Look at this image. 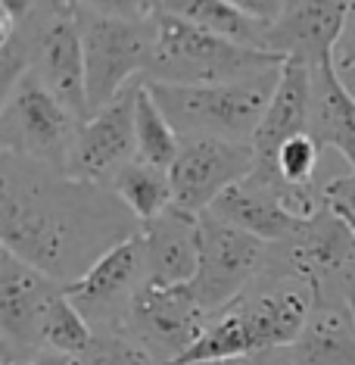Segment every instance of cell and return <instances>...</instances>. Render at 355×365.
I'll list each match as a JSON object with an SVG mask.
<instances>
[{"mask_svg":"<svg viewBox=\"0 0 355 365\" xmlns=\"http://www.w3.org/2000/svg\"><path fill=\"white\" fill-rule=\"evenodd\" d=\"M144 284L147 265L137 231L131 240L106 253L85 278L65 287V294L75 303V309L88 319L94 334H125L131 306H134Z\"/></svg>","mask_w":355,"mask_h":365,"instance_id":"obj_11","label":"cell"},{"mask_svg":"<svg viewBox=\"0 0 355 365\" xmlns=\"http://www.w3.org/2000/svg\"><path fill=\"white\" fill-rule=\"evenodd\" d=\"M228 4L255 16V19H262V22H275L280 10H284V0H228Z\"/></svg>","mask_w":355,"mask_h":365,"instance_id":"obj_29","label":"cell"},{"mask_svg":"<svg viewBox=\"0 0 355 365\" xmlns=\"http://www.w3.org/2000/svg\"><path fill=\"white\" fill-rule=\"evenodd\" d=\"M140 222L110 187L69 178L0 150V240L4 250L60 284H75Z\"/></svg>","mask_w":355,"mask_h":365,"instance_id":"obj_1","label":"cell"},{"mask_svg":"<svg viewBox=\"0 0 355 365\" xmlns=\"http://www.w3.org/2000/svg\"><path fill=\"white\" fill-rule=\"evenodd\" d=\"M268 365H355V309L315 303L309 325L284 350L265 353Z\"/></svg>","mask_w":355,"mask_h":365,"instance_id":"obj_18","label":"cell"},{"mask_svg":"<svg viewBox=\"0 0 355 365\" xmlns=\"http://www.w3.org/2000/svg\"><path fill=\"white\" fill-rule=\"evenodd\" d=\"M280 69L262 72V76L243 81H225V85H165V81L147 78L144 81L181 138L206 135L253 144L255 131L268 113L271 97L280 85Z\"/></svg>","mask_w":355,"mask_h":365,"instance_id":"obj_3","label":"cell"},{"mask_svg":"<svg viewBox=\"0 0 355 365\" xmlns=\"http://www.w3.org/2000/svg\"><path fill=\"white\" fill-rule=\"evenodd\" d=\"M28 365H159L128 334H94L81 353H41Z\"/></svg>","mask_w":355,"mask_h":365,"instance_id":"obj_23","label":"cell"},{"mask_svg":"<svg viewBox=\"0 0 355 365\" xmlns=\"http://www.w3.org/2000/svg\"><path fill=\"white\" fill-rule=\"evenodd\" d=\"M321 150H324V147H321L312 135H300V138L287 140L277 153V178L287 181V185H293V187L315 185Z\"/></svg>","mask_w":355,"mask_h":365,"instance_id":"obj_25","label":"cell"},{"mask_svg":"<svg viewBox=\"0 0 355 365\" xmlns=\"http://www.w3.org/2000/svg\"><path fill=\"white\" fill-rule=\"evenodd\" d=\"M209 319L212 315L200 306L191 284H144L131 306L125 334L159 365H181L203 337Z\"/></svg>","mask_w":355,"mask_h":365,"instance_id":"obj_10","label":"cell"},{"mask_svg":"<svg viewBox=\"0 0 355 365\" xmlns=\"http://www.w3.org/2000/svg\"><path fill=\"white\" fill-rule=\"evenodd\" d=\"M346 13L349 0H284V10L268 26V51L305 66L334 60Z\"/></svg>","mask_w":355,"mask_h":365,"instance_id":"obj_16","label":"cell"},{"mask_svg":"<svg viewBox=\"0 0 355 365\" xmlns=\"http://www.w3.org/2000/svg\"><path fill=\"white\" fill-rule=\"evenodd\" d=\"M31 76L44 85L63 106H69L81 122L90 119L85 44L75 0H47L41 4V41Z\"/></svg>","mask_w":355,"mask_h":365,"instance_id":"obj_13","label":"cell"},{"mask_svg":"<svg viewBox=\"0 0 355 365\" xmlns=\"http://www.w3.org/2000/svg\"><path fill=\"white\" fill-rule=\"evenodd\" d=\"M253 172V144L225 138L187 135L181 138L175 165L169 169L175 206L194 215L212 210L228 187L240 185Z\"/></svg>","mask_w":355,"mask_h":365,"instance_id":"obj_12","label":"cell"},{"mask_svg":"<svg viewBox=\"0 0 355 365\" xmlns=\"http://www.w3.org/2000/svg\"><path fill=\"white\" fill-rule=\"evenodd\" d=\"M156 6H162V0H156Z\"/></svg>","mask_w":355,"mask_h":365,"instance_id":"obj_31","label":"cell"},{"mask_svg":"<svg viewBox=\"0 0 355 365\" xmlns=\"http://www.w3.org/2000/svg\"><path fill=\"white\" fill-rule=\"evenodd\" d=\"M90 115L112 103L128 85L147 76L156 51V19L122 22L85 13L78 6Z\"/></svg>","mask_w":355,"mask_h":365,"instance_id":"obj_7","label":"cell"},{"mask_svg":"<svg viewBox=\"0 0 355 365\" xmlns=\"http://www.w3.org/2000/svg\"><path fill=\"white\" fill-rule=\"evenodd\" d=\"M81 125L85 122L69 106L56 101L38 81V76L28 72L10 94H4L0 150L16 153L22 160H31L65 175Z\"/></svg>","mask_w":355,"mask_h":365,"instance_id":"obj_6","label":"cell"},{"mask_svg":"<svg viewBox=\"0 0 355 365\" xmlns=\"http://www.w3.org/2000/svg\"><path fill=\"white\" fill-rule=\"evenodd\" d=\"M4 4H13V6H35V4H47V0H4Z\"/></svg>","mask_w":355,"mask_h":365,"instance_id":"obj_30","label":"cell"},{"mask_svg":"<svg viewBox=\"0 0 355 365\" xmlns=\"http://www.w3.org/2000/svg\"><path fill=\"white\" fill-rule=\"evenodd\" d=\"M337 72L340 78L349 85V91L355 94V0H349V13H346V29L343 38L337 44Z\"/></svg>","mask_w":355,"mask_h":365,"instance_id":"obj_28","label":"cell"},{"mask_svg":"<svg viewBox=\"0 0 355 365\" xmlns=\"http://www.w3.org/2000/svg\"><path fill=\"white\" fill-rule=\"evenodd\" d=\"M262 272L305 281L315 290V303H343L355 309V235L327 206L305 219L290 237L268 244Z\"/></svg>","mask_w":355,"mask_h":365,"instance_id":"obj_5","label":"cell"},{"mask_svg":"<svg viewBox=\"0 0 355 365\" xmlns=\"http://www.w3.org/2000/svg\"><path fill=\"white\" fill-rule=\"evenodd\" d=\"M321 190H324V206L355 235V172L330 178Z\"/></svg>","mask_w":355,"mask_h":365,"instance_id":"obj_27","label":"cell"},{"mask_svg":"<svg viewBox=\"0 0 355 365\" xmlns=\"http://www.w3.org/2000/svg\"><path fill=\"white\" fill-rule=\"evenodd\" d=\"M312 72V128L321 147H334L355 172V94L337 72V60L309 66Z\"/></svg>","mask_w":355,"mask_h":365,"instance_id":"obj_19","label":"cell"},{"mask_svg":"<svg viewBox=\"0 0 355 365\" xmlns=\"http://www.w3.org/2000/svg\"><path fill=\"white\" fill-rule=\"evenodd\" d=\"M65 284L0 247V365H28L44 353L41 334Z\"/></svg>","mask_w":355,"mask_h":365,"instance_id":"obj_9","label":"cell"},{"mask_svg":"<svg viewBox=\"0 0 355 365\" xmlns=\"http://www.w3.org/2000/svg\"><path fill=\"white\" fill-rule=\"evenodd\" d=\"M147 284H191L200 265V215L165 210L140 225Z\"/></svg>","mask_w":355,"mask_h":365,"instance_id":"obj_17","label":"cell"},{"mask_svg":"<svg viewBox=\"0 0 355 365\" xmlns=\"http://www.w3.org/2000/svg\"><path fill=\"white\" fill-rule=\"evenodd\" d=\"M312 309H315V290L305 281L262 272L228 309L212 315L203 337L181 359V365L231 362L284 350L309 325Z\"/></svg>","mask_w":355,"mask_h":365,"instance_id":"obj_2","label":"cell"},{"mask_svg":"<svg viewBox=\"0 0 355 365\" xmlns=\"http://www.w3.org/2000/svg\"><path fill=\"white\" fill-rule=\"evenodd\" d=\"M312 128V72L300 60H287L280 69V85L268 103L259 131L253 138V178L280 185L277 153L287 140L309 135ZM287 185V181H284Z\"/></svg>","mask_w":355,"mask_h":365,"instance_id":"obj_15","label":"cell"},{"mask_svg":"<svg viewBox=\"0 0 355 365\" xmlns=\"http://www.w3.org/2000/svg\"><path fill=\"white\" fill-rule=\"evenodd\" d=\"M140 81L144 78H137L134 85H128L112 103H106L103 110H97L85 125L78 128L75 150H72L69 172H65L69 178L110 187L122 165L137 160L134 115H137Z\"/></svg>","mask_w":355,"mask_h":365,"instance_id":"obj_14","label":"cell"},{"mask_svg":"<svg viewBox=\"0 0 355 365\" xmlns=\"http://www.w3.org/2000/svg\"><path fill=\"white\" fill-rule=\"evenodd\" d=\"M134 128H137V160H144V163L156 165V169L169 172L171 165H175V160H178L181 135L171 128V122L165 119L159 103L153 101L147 81H140V91H137Z\"/></svg>","mask_w":355,"mask_h":365,"instance_id":"obj_22","label":"cell"},{"mask_svg":"<svg viewBox=\"0 0 355 365\" xmlns=\"http://www.w3.org/2000/svg\"><path fill=\"white\" fill-rule=\"evenodd\" d=\"M159 13L178 16V19L191 22V26L212 31V35L234 41L243 47H255V51H268V26L255 16L231 6L228 0H162ZM271 53V51H268Z\"/></svg>","mask_w":355,"mask_h":365,"instance_id":"obj_20","label":"cell"},{"mask_svg":"<svg viewBox=\"0 0 355 365\" xmlns=\"http://www.w3.org/2000/svg\"><path fill=\"white\" fill-rule=\"evenodd\" d=\"M268 244L212 212L200 215V265L191 281L194 297L209 315L228 309L265 269Z\"/></svg>","mask_w":355,"mask_h":365,"instance_id":"obj_8","label":"cell"},{"mask_svg":"<svg viewBox=\"0 0 355 365\" xmlns=\"http://www.w3.org/2000/svg\"><path fill=\"white\" fill-rule=\"evenodd\" d=\"M287 60L268 51H255L212 31H203L178 16H156V51L147 69V81L165 85H225L262 72L280 69Z\"/></svg>","mask_w":355,"mask_h":365,"instance_id":"obj_4","label":"cell"},{"mask_svg":"<svg viewBox=\"0 0 355 365\" xmlns=\"http://www.w3.org/2000/svg\"><path fill=\"white\" fill-rule=\"evenodd\" d=\"M110 190L128 206L131 215H134L140 225L175 206L169 172L156 169V165L144 163V160H131L128 165H122L119 175L112 178Z\"/></svg>","mask_w":355,"mask_h":365,"instance_id":"obj_21","label":"cell"},{"mask_svg":"<svg viewBox=\"0 0 355 365\" xmlns=\"http://www.w3.org/2000/svg\"><path fill=\"white\" fill-rule=\"evenodd\" d=\"M85 13L103 16V19H122V22H147L159 16L156 0H75Z\"/></svg>","mask_w":355,"mask_h":365,"instance_id":"obj_26","label":"cell"},{"mask_svg":"<svg viewBox=\"0 0 355 365\" xmlns=\"http://www.w3.org/2000/svg\"><path fill=\"white\" fill-rule=\"evenodd\" d=\"M90 340H94V328L88 325V319L75 309V303L63 290L44 322V334H41L44 353H81L90 346Z\"/></svg>","mask_w":355,"mask_h":365,"instance_id":"obj_24","label":"cell"}]
</instances>
